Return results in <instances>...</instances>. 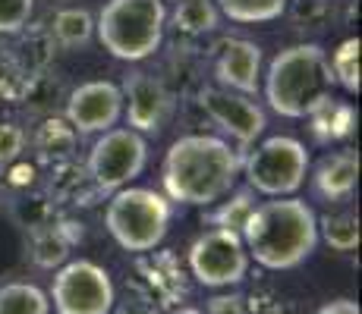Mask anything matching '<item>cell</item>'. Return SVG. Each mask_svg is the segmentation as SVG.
<instances>
[{"label": "cell", "mask_w": 362, "mask_h": 314, "mask_svg": "<svg viewBox=\"0 0 362 314\" xmlns=\"http://www.w3.org/2000/svg\"><path fill=\"white\" fill-rule=\"evenodd\" d=\"M240 151L218 135H183L167 148L161 164L164 195L180 205L208 207L227 198L240 176Z\"/></svg>", "instance_id": "obj_1"}, {"label": "cell", "mask_w": 362, "mask_h": 314, "mask_svg": "<svg viewBox=\"0 0 362 314\" xmlns=\"http://www.w3.org/2000/svg\"><path fill=\"white\" fill-rule=\"evenodd\" d=\"M318 214L296 195L271 198L252 207L240 229L249 261L264 270H293L318 246Z\"/></svg>", "instance_id": "obj_2"}, {"label": "cell", "mask_w": 362, "mask_h": 314, "mask_svg": "<svg viewBox=\"0 0 362 314\" xmlns=\"http://www.w3.org/2000/svg\"><path fill=\"white\" fill-rule=\"evenodd\" d=\"M334 76L322 44H290L268 63L264 101L287 120H305L318 101L331 95Z\"/></svg>", "instance_id": "obj_3"}, {"label": "cell", "mask_w": 362, "mask_h": 314, "mask_svg": "<svg viewBox=\"0 0 362 314\" xmlns=\"http://www.w3.org/2000/svg\"><path fill=\"white\" fill-rule=\"evenodd\" d=\"M167 29L164 0H107L95 19V35L117 60L142 63L161 47Z\"/></svg>", "instance_id": "obj_4"}, {"label": "cell", "mask_w": 362, "mask_h": 314, "mask_svg": "<svg viewBox=\"0 0 362 314\" xmlns=\"http://www.w3.org/2000/svg\"><path fill=\"white\" fill-rule=\"evenodd\" d=\"M170 198L155 188L123 186L110 192L107 211H104V227L110 239L123 251L145 255L155 251L164 242L167 227H170Z\"/></svg>", "instance_id": "obj_5"}, {"label": "cell", "mask_w": 362, "mask_h": 314, "mask_svg": "<svg viewBox=\"0 0 362 314\" xmlns=\"http://www.w3.org/2000/svg\"><path fill=\"white\" fill-rule=\"evenodd\" d=\"M240 170L246 173L249 188L268 198L296 195L309 173V151L293 135H271L243 155Z\"/></svg>", "instance_id": "obj_6"}, {"label": "cell", "mask_w": 362, "mask_h": 314, "mask_svg": "<svg viewBox=\"0 0 362 314\" xmlns=\"http://www.w3.org/2000/svg\"><path fill=\"white\" fill-rule=\"evenodd\" d=\"M47 298L57 314H110L117 305V289L101 264L79 258L57 267Z\"/></svg>", "instance_id": "obj_7"}, {"label": "cell", "mask_w": 362, "mask_h": 314, "mask_svg": "<svg viewBox=\"0 0 362 314\" xmlns=\"http://www.w3.org/2000/svg\"><path fill=\"white\" fill-rule=\"evenodd\" d=\"M189 274L205 289H230L249 274V251L240 233L230 229H205L189 246Z\"/></svg>", "instance_id": "obj_8"}, {"label": "cell", "mask_w": 362, "mask_h": 314, "mask_svg": "<svg viewBox=\"0 0 362 314\" xmlns=\"http://www.w3.org/2000/svg\"><path fill=\"white\" fill-rule=\"evenodd\" d=\"M148 164V145H145L142 132L136 129H107L92 145L88 155V176L101 192H117V188L129 186Z\"/></svg>", "instance_id": "obj_9"}, {"label": "cell", "mask_w": 362, "mask_h": 314, "mask_svg": "<svg viewBox=\"0 0 362 314\" xmlns=\"http://www.w3.org/2000/svg\"><path fill=\"white\" fill-rule=\"evenodd\" d=\"M199 104L202 110L208 114V120L218 126L221 132L233 138L243 151H249L255 145V138L264 132V110L252 101L249 95H240V92H230V88H205L199 95Z\"/></svg>", "instance_id": "obj_10"}, {"label": "cell", "mask_w": 362, "mask_h": 314, "mask_svg": "<svg viewBox=\"0 0 362 314\" xmlns=\"http://www.w3.org/2000/svg\"><path fill=\"white\" fill-rule=\"evenodd\" d=\"M120 116H123V92L120 85H114L107 79L86 82V85L73 88L66 97V123L79 135L114 129L120 123Z\"/></svg>", "instance_id": "obj_11"}, {"label": "cell", "mask_w": 362, "mask_h": 314, "mask_svg": "<svg viewBox=\"0 0 362 314\" xmlns=\"http://www.w3.org/2000/svg\"><path fill=\"white\" fill-rule=\"evenodd\" d=\"M123 92V114H127L129 129L136 132H158L170 116V92L161 79L151 73H129L120 85Z\"/></svg>", "instance_id": "obj_12"}, {"label": "cell", "mask_w": 362, "mask_h": 314, "mask_svg": "<svg viewBox=\"0 0 362 314\" xmlns=\"http://www.w3.org/2000/svg\"><path fill=\"white\" fill-rule=\"evenodd\" d=\"M214 76H218L221 88H230V92L252 97L259 92V79H262V47L246 38L227 41L224 51L214 60Z\"/></svg>", "instance_id": "obj_13"}, {"label": "cell", "mask_w": 362, "mask_h": 314, "mask_svg": "<svg viewBox=\"0 0 362 314\" xmlns=\"http://www.w3.org/2000/svg\"><path fill=\"white\" fill-rule=\"evenodd\" d=\"M356 179H359V155L353 148L325 155L312 170V186L328 201H346L356 192Z\"/></svg>", "instance_id": "obj_14"}, {"label": "cell", "mask_w": 362, "mask_h": 314, "mask_svg": "<svg viewBox=\"0 0 362 314\" xmlns=\"http://www.w3.org/2000/svg\"><path fill=\"white\" fill-rule=\"evenodd\" d=\"M305 120L312 126V135L318 142H340L353 132L356 126V110L350 101H340V97L328 95L325 101H318L315 107L305 114Z\"/></svg>", "instance_id": "obj_15"}, {"label": "cell", "mask_w": 362, "mask_h": 314, "mask_svg": "<svg viewBox=\"0 0 362 314\" xmlns=\"http://www.w3.org/2000/svg\"><path fill=\"white\" fill-rule=\"evenodd\" d=\"M290 0H214L221 16H227L230 23L240 25H262L274 23L287 13Z\"/></svg>", "instance_id": "obj_16"}, {"label": "cell", "mask_w": 362, "mask_h": 314, "mask_svg": "<svg viewBox=\"0 0 362 314\" xmlns=\"http://www.w3.org/2000/svg\"><path fill=\"white\" fill-rule=\"evenodd\" d=\"M51 35L60 47L73 51V47H86L95 35V19L88 10H79V6H69V10H60L54 16Z\"/></svg>", "instance_id": "obj_17"}, {"label": "cell", "mask_w": 362, "mask_h": 314, "mask_svg": "<svg viewBox=\"0 0 362 314\" xmlns=\"http://www.w3.org/2000/svg\"><path fill=\"white\" fill-rule=\"evenodd\" d=\"M0 314H51V298L35 283H4Z\"/></svg>", "instance_id": "obj_18"}, {"label": "cell", "mask_w": 362, "mask_h": 314, "mask_svg": "<svg viewBox=\"0 0 362 314\" xmlns=\"http://www.w3.org/2000/svg\"><path fill=\"white\" fill-rule=\"evenodd\" d=\"M318 239H325L334 251H350L359 248V217L353 211H337V214H325L318 217Z\"/></svg>", "instance_id": "obj_19"}, {"label": "cell", "mask_w": 362, "mask_h": 314, "mask_svg": "<svg viewBox=\"0 0 362 314\" xmlns=\"http://www.w3.org/2000/svg\"><path fill=\"white\" fill-rule=\"evenodd\" d=\"M218 6L214 0H180L173 10V29L186 32V35H205L211 29H218Z\"/></svg>", "instance_id": "obj_20"}, {"label": "cell", "mask_w": 362, "mask_h": 314, "mask_svg": "<svg viewBox=\"0 0 362 314\" xmlns=\"http://www.w3.org/2000/svg\"><path fill=\"white\" fill-rule=\"evenodd\" d=\"M76 135H79V132L66 120L51 116V120H45L38 126V132H35V148H38L41 157H66L69 151L76 148Z\"/></svg>", "instance_id": "obj_21"}, {"label": "cell", "mask_w": 362, "mask_h": 314, "mask_svg": "<svg viewBox=\"0 0 362 314\" xmlns=\"http://www.w3.org/2000/svg\"><path fill=\"white\" fill-rule=\"evenodd\" d=\"M331 76L344 92L359 95V38H344L328 57Z\"/></svg>", "instance_id": "obj_22"}, {"label": "cell", "mask_w": 362, "mask_h": 314, "mask_svg": "<svg viewBox=\"0 0 362 314\" xmlns=\"http://www.w3.org/2000/svg\"><path fill=\"white\" fill-rule=\"evenodd\" d=\"M32 246H35V261L41 267H54L69 255V239L64 236V227L54 223H41L32 233Z\"/></svg>", "instance_id": "obj_23"}, {"label": "cell", "mask_w": 362, "mask_h": 314, "mask_svg": "<svg viewBox=\"0 0 362 314\" xmlns=\"http://www.w3.org/2000/svg\"><path fill=\"white\" fill-rule=\"evenodd\" d=\"M255 207V192L252 188H240V192H233L227 201H221V207L211 214V223L218 229H230V233H240L246 217L252 214Z\"/></svg>", "instance_id": "obj_24"}, {"label": "cell", "mask_w": 362, "mask_h": 314, "mask_svg": "<svg viewBox=\"0 0 362 314\" xmlns=\"http://www.w3.org/2000/svg\"><path fill=\"white\" fill-rule=\"evenodd\" d=\"M35 0H0V35H16L29 25Z\"/></svg>", "instance_id": "obj_25"}, {"label": "cell", "mask_w": 362, "mask_h": 314, "mask_svg": "<svg viewBox=\"0 0 362 314\" xmlns=\"http://www.w3.org/2000/svg\"><path fill=\"white\" fill-rule=\"evenodd\" d=\"M25 148V132L16 123H0V164H16Z\"/></svg>", "instance_id": "obj_26"}, {"label": "cell", "mask_w": 362, "mask_h": 314, "mask_svg": "<svg viewBox=\"0 0 362 314\" xmlns=\"http://www.w3.org/2000/svg\"><path fill=\"white\" fill-rule=\"evenodd\" d=\"M208 314H246V298L243 296H214L208 302Z\"/></svg>", "instance_id": "obj_27"}, {"label": "cell", "mask_w": 362, "mask_h": 314, "mask_svg": "<svg viewBox=\"0 0 362 314\" xmlns=\"http://www.w3.org/2000/svg\"><path fill=\"white\" fill-rule=\"evenodd\" d=\"M315 314H359V305L353 298H334V302L322 305Z\"/></svg>", "instance_id": "obj_28"}, {"label": "cell", "mask_w": 362, "mask_h": 314, "mask_svg": "<svg viewBox=\"0 0 362 314\" xmlns=\"http://www.w3.org/2000/svg\"><path fill=\"white\" fill-rule=\"evenodd\" d=\"M170 314H205L202 308H192V305H183V308H173Z\"/></svg>", "instance_id": "obj_29"}, {"label": "cell", "mask_w": 362, "mask_h": 314, "mask_svg": "<svg viewBox=\"0 0 362 314\" xmlns=\"http://www.w3.org/2000/svg\"><path fill=\"white\" fill-rule=\"evenodd\" d=\"M4 188H6V167L0 164V195H4Z\"/></svg>", "instance_id": "obj_30"}]
</instances>
